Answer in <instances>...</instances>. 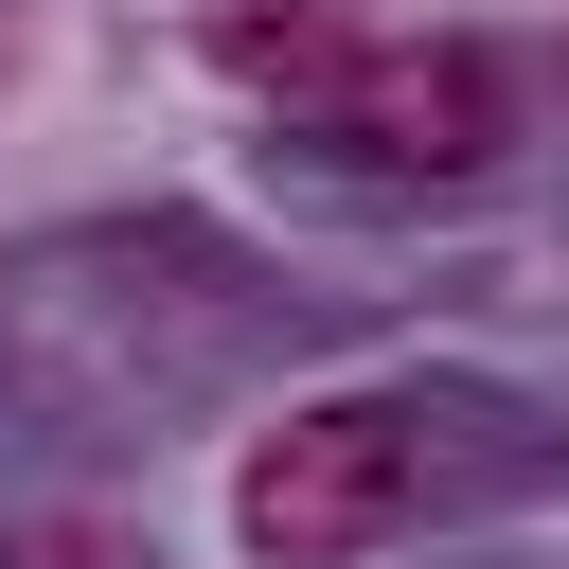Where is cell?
Returning a JSON list of instances; mask_svg holds the SVG:
<instances>
[{
  "mask_svg": "<svg viewBox=\"0 0 569 569\" xmlns=\"http://www.w3.org/2000/svg\"><path fill=\"white\" fill-rule=\"evenodd\" d=\"M409 498H427V445H409L391 391H320V409H284V427L231 462V533H249V569H356Z\"/></svg>",
  "mask_w": 569,
  "mask_h": 569,
  "instance_id": "cell-1",
  "label": "cell"
},
{
  "mask_svg": "<svg viewBox=\"0 0 569 569\" xmlns=\"http://www.w3.org/2000/svg\"><path fill=\"white\" fill-rule=\"evenodd\" d=\"M320 142H356L373 178H480L516 142V71L480 36H356L320 89Z\"/></svg>",
  "mask_w": 569,
  "mask_h": 569,
  "instance_id": "cell-2",
  "label": "cell"
},
{
  "mask_svg": "<svg viewBox=\"0 0 569 569\" xmlns=\"http://www.w3.org/2000/svg\"><path fill=\"white\" fill-rule=\"evenodd\" d=\"M338 53H356V36H338L320 0H284V18H267V0H249V18H213V71H231V89H302V107H320V89H338Z\"/></svg>",
  "mask_w": 569,
  "mask_h": 569,
  "instance_id": "cell-3",
  "label": "cell"
},
{
  "mask_svg": "<svg viewBox=\"0 0 569 569\" xmlns=\"http://www.w3.org/2000/svg\"><path fill=\"white\" fill-rule=\"evenodd\" d=\"M0 569H124V551H107V533H18Z\"/></svg>",
  "mask_w": 569,
  "mask_h": 569,
  "instance_id": "cell-4",
  "label": "cell"
}]
</instances>
